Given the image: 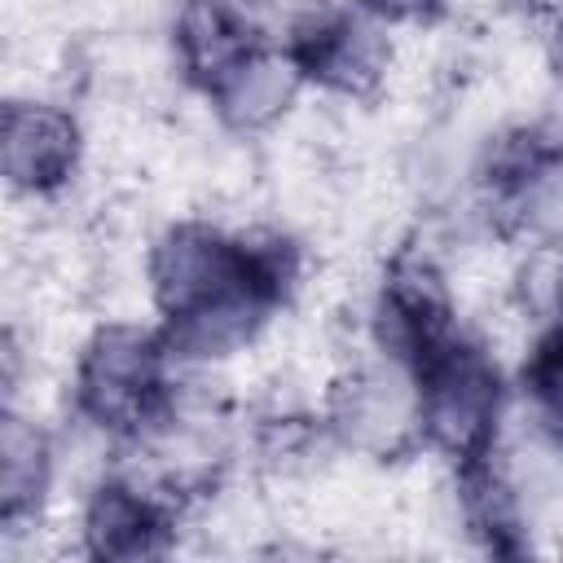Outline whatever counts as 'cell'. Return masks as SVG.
I'll return each instance as SVG.
<instances>
[{"label":"cell","mask_w":563,"mask_h":563,"mask_svg":"<svg viewBox=\"0 0 563 563\" xmlns=\"http://www.w3.org/2000/svg\"><path fill=\"white\" fill-rule=\"evenodd\" d=\"M299 286V246L282 233L167 224L150 246V299L176 361L242 352Z\"/></svg>","instance_id":"6da1fadb"},{"label":"cell","mask_w":563,"mask_h":563,"mask_svg":"<svg viewBox=\"0 0 563 563\" xmlns=\"http://www.w3.org/2000/svg\"><path fill=\"white\" fill-rule=\"evenodd\" d=\"M176 365L180 361L158 325H97L79 347L70 405L101 435L123 444H150L180 413Z\"/></svg>","instance_id":"7a4b0ae2"},{"label":"cell","mask_w":563,"mask_h":563,"mask_svg":"<svg viewBox=\"0 0 563 563\" xmlns=\"http://www.w3.org/2000/svg\"><path fill=\"white\" fill-rule=\"evenodd\" d=\"M413 378H418V418L427 449H435L453 471L497 457L506 383L497 361L484 352V343L457 330L444 347H435L422 365H413Z\"/></svg>","instance_id":"3957f363"},{"label":"cell","mask_w":563,"mask_h":563,"mask_svg":"<svg viewBox=\"0 0 563 563\" xmlns=\"http://www.w3.org/2000/svg\"><path fill=\"white\" fill-rule=\"evenodd\" d=\"M493 224L537 251H563V136L554 128H510L479 163Z\"/></svg>","instance_id":"277c9868"},{"label":"cell","mask_w":563,"mask_h":563,"mask_svg":"<svg viewBox=\"0 0 563 563\" xmlns=\"http://www.w3.org/2000/svg\"><path fill=\"white\" fill-rule=\"evenodd\" d=\"M325 431L378 462L413 453L422 444L413 369L383 352L343 369L325 396Z\"/></svg>","instance_id":"5b68a950"},{"label":"cell","mask_w":563,"mask_h":563,"mask_svg":"<svg viewBox=\"0 0 563 563\" xmlns=\"http://www.w3.org/2000/svg\"><path fill=\"white\" fill-rule=\"evenodd\" d=\"M299 66L303 84H317L339 97H374L391 66L387 22L365 4H317L290 22L282 44Z\"/></svg>","instance_id":"8992f818"},{"label":"cell","mask_w":563,"mask_h":563,"mask_svg":"<svg viewBox=\"0 0 563 563\" xmlns=\"http://www.w3.org/2000/svg\"><path fill=\"white\" fill-rule=\"evenodd\" d=\"M369 325H374V347L409 369L422 365L435 347H444L462 330L453 290L427 251L405 246L387 260Z\"/></svg>","instance_id":"52a82bcc"},{"label":"cell","mask_w":563,"mask_h":563,"mask_svg":"<svg viewBox=\"0 0 563 563\" xmlns=\"http://www.w3.org/2000/svg\"><path fill=\"white\" fill-rule=\"evenodd\" d=\"M176 523H180V497L167 484H150L136 475H110L88 493L79 537H84L88 559L141 563V559L172 554Z\"/></svg>","instance_id":"ba28073f"},{"label":"cell","mask_w":563,"mask_h":563,"mask_svg":"<svg viewBox=\"0 0 563 563\" xmlns=\"http://www.w3.org/2000/svg\"><path fill=\"white\" fill-rule=\"evenodd\" d=\"M84 158V132L70 110L48 101H9L0 119V172L13 194L48 198L66 189Z\"/></svg>","instance_id":"9c48e42d"},{"label":"cell","mask_w":563,"mask_h":563,"mask_svg":"<svg viewBox=\"0 0 563 563\" xmlns=\"http://www.w3.org/2000/svg\"><path fill=\"white\" fill-rule=\"evenodd\" d=\"M268 48L251 0H180L172 18V53L189 88L211 97L242 62Z\"/></svg>","instance_id":"30bf717a"},{"label":"cell","mask_w":563,"mask_h":563,"mask_svg":"<svg viewBox=\"0 0 563 563\" xmlns=\"http://www.w3.org/2000/svg\"><path fill=\"white\" fill-rule=\"evenodd\" d=\"M299 88H303V75L290 62V53L268 44L251 62H242L207 101L229 132H264L295 106Z\"/></svg>","instance_id":"8fae6325"},{"label":"cell","mask_w":563,"mask_h":563,"mask_svg":"<svg viewBox=\"0 0 563 563\" xmlns=\"http://www.w3.org/2000/svg\"><path fill=\"white\" fill-rule=\"evenodd\" d=\"M53 440L44 427L22 418L18 409H4L0 422V523L4 532H18L22 523L40 519L48 488H53Z\"/></svg>","instance_id":"7c38bea8"},{"label":"cell","mask_w":563,"mask_h":563,"mask_svg":"<svg viewBox=\"0 0 563 563\" xmlns=\"http://www.w3.org/2000/svg\"><path fill=\"white\" fill-rule=\"evenodd\" d=\"M457 479V510L466 532L488 550V554H523L528 550V532H523V510L515 497V484L506 479L501 462H475L453 471Z\"/></svg>","instance_id":"4fadbf2b"},{"label":"cell","mask_w":563,"mask_h":563,"mask_svg":"<svg viewBox=\"0 0 563 563\" xmlns=\"http://www.w3.org/2000/svg\"><path fill=\"white\" fill-rule=\"evenodd\" d=\"M519 387L532 409V422L545 431V440L563 453V325L554 321L550 330L537 334L519 365Z\"/></svg>","instance_id":"5bb4252c"},{"label":"cell","mask_w":563,"mask_h":563,"mask_svg":"<svg viewBox=\"0 0 563 563\" xmlns=\"http://www.w3.org/2000/svg\"><path fill=\"white\" fill-rule=\"evenodd\" d=\"M523 13L541 31V40L554 48V57L563 62V0H523Z\"/></svg>","instance_id":"9a60e30c"},{"label":"cell","mask_w":563,"mask_h":563,"mask_svg":"<svg viewBox=\"0 0 563 563\" xmlns=\"http://www.w3.org/2000/svg\"><path fill=\"white\" fill-rule=\"evenodd\" d=\"M356 4H365L383 22H427L444 9V0H356Z\"/></svg>","instance_id":"2e32d148"},{"label":"cell","mask_w":563,"mask_h":563,"mask_svg":"<svg viewBox=\"0 0 563 563\" xmlns=\"http://www.w3.org/2000/svg\"><path fill=\"white\" fill-rule=\"evenodd\" d=\"M554 321L563 325V268L554 273Z\"/></svg>","instance_id":"e0dca14e"}]
</instances>
